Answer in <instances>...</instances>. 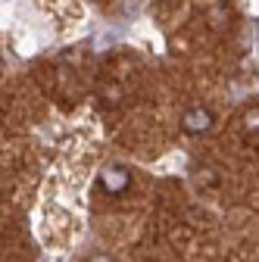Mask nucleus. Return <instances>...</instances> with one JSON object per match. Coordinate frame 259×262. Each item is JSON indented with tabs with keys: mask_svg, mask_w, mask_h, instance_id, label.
<instances>
[{
	"mask_svg": "<svg viewBox=\"0 0 259 262\" xmlns=\"http://www.w3.org/2000/svg\"><path fill=\"white\" fill-rule=\"evenodd\" d=\"M88 262H113V259H110V256H106V253H97V256H91V259H88Z\"/></svg>",
	"mask_w": 259,
	"mask_h": 262,
	"instance_id": "20e7f679",
	"label": "nucleus"
},
{
	"mask_svg": "<svg viewBox=\"0 0 259 262\" xmlns=\"http://www.w3.org/2000/svg\"><path fill=\"white\" fill-rule=\"evenodd\" d=\"M181 125H184L187 135H203V131L212 128V113H209V110H200V106H193V110L184 113Z\"/></svg>",
	"mask_w": 259,
	"mask_h": 262,
	"instance_id": "f257e3e1",
	"label": "nucleus"
},
{
	"mask_svg": "<svg viewBox=\"0 0 259 262\" xmlns=\"http://www.w3.org/2000/svg\"><path fill=\"white\" fill-rule=\"evenodd\" d=\"M247 131H259V110L247 113Z\"/></svg>",
	"mask_w": 259,
	"mask_h": 262,
	"instance_id": "7ed1b4c3",
	"label": "nucleus"
},
{
	"mask_svg": "<svg viewBox=\"0 0 259 262\" xmlns=\"http://www.w3.org/2000/svg\"><path fill=\"white\" fill-rule=\"evenodd\" d=\"M100 181H103V187L110 193H122L128 187V181H132V175H128V169H122V166H113V169L100 172Z\"/></svg>",
	"mask_w": 259,
	"mask_h": 262,
	"instance_id": "f03ea898",
	"label": "nucleus"
}]
</instances>
